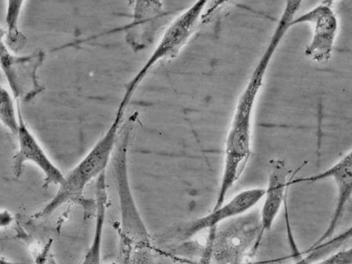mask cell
Returning <instances> with one entry per match:
<instances>
[{"label": "cell", "instance_id": "1", "mask_svg": "<svg viewBox=\"0 0 352 264\" xmlns=\"http://www.w3.org/2000/svg\"><path fill=\"white\" fill-rule=\"evenodd\" d=\"M299 8L285 4L272 36L245 87L239 94L226 137L221 179L227 185L236 182L241 166L251 155L253 116L265 76L275 52L289 30Z\"/></svg>", "mask_w": 352, "mask_h": 264}, {"label": "cell", "instance_id": "2", "mask_svg": "<svg viewBox=\"0 0 352 264\" xmlns=\"http://www.w3.org/2000/svg\"><path fill=\"white\" fill-rule=\"evenodd\" d=\"M125 109L118 107L111 124L82 159L65 176L56 193L36 218L47 217L69 202H81L86 186L98 178L109 164L122 127Z\"/></svg>", "mask_w": 352, "mask_h": 264}, {"label": "cell", "instance_id": "3", "mask_svg": "<svg viewBox=\"0 0 352 264\" xmlns=\"http://www.w3.org/2000/svg\"><path fill=\"white\" fill-rule=\"evenodd\" d=\"M206 4V1L194 2L169 23L149 57L126 85L120 106L126 109L137 87L157 63L177 56L197 28Z\"/></svg>", "mask_w": 352, "mask_h": 264}, {"label": "cell", "instance_id": "4", "mask_svg": "<svg viewBox=\"0 0 352 264\" xmlns=\"http://www.w3.org/2000/svg\"><path fill=\"white\" fill-rule=\"evenodd\" d=\"M332 1H324L303 14L296 16L292 27L309 23L313 28V35L305 54L318 63L328 62L332 55L338 32V19L333 8Z\"/></svg>", "mask_w": 352, "mask_h": 264}, {"label": "cell", "instance_id": "5", "mask_svg": "<svg viewBox=\"0 0 352 264\" xmlns=\"http://www.w3.org/2000/svg\"><path fill=\"white\" fill-rule=\"evenodd\" d=\"M129 141L118 142L113 153V166L120 207L121 234L136 238L148 236V230L138 212L129 186L127 175V148Z\"/></svg>", "mask_w": 352, "mask_h": 264}, {"label": "cell", "instance_id": "6", "mask_svg": "<svg viewBox=\"0 0 352 264\" xmlns=\"http://www.w3.org/2000/svg\"><path fill=\"white\" fill-rule=\"evenodd\" d=\"M331 179L337 190V199L329 223L319 239L311 245H317L331 238L352 198V148L331 167L320 173L298 178L292 183L316 182Z\"/></svg>", "mask_w": 352, "mask_h": 264}, {"label": "cell", "instance_id": "7", "mask_svg": "<svg viewBox=\"0 0 352 264\" xmlns=\"http://www.w3.org/2000/svg\"><path fill=\"white\" fill-rule=\"evenodd\" d=\"M264 194L265 188L260 187L249 188L238 192L210 213L181 226L178 230L179 236L188 239L203 230L217 228L221 222L249 211L263 199Z\"/></svg>", "mask_w": 352, "mask_h": 264}, {"label": "cell", "instance_id": "8", "mask_svg": "<svg viewBox=\"0 0 352 264\" xmlns=\"http://www.w3.org/2000/svg\"><path fill=\"white\" fill-rule=\"evenodd\" d=\"M19 127L16 135L18 150L13 157V173L16 177L21 176L23 164L31 162L36 166L44 175L45 188L50 185H60L65 175L52 161L37 139L25 122L19 107Z\"/></svg>", "mask_w": 352, "mask_h": 264}, {"label": "cell", "instance_id": "9", "mask_svg": "<svg viewBox=\"0 0 352 264\" xmlns=\"http://www.w3.org/2000/svg\"><path fill=\"white\" fill-rule=\"evenodd\" d=\"M290 170L284 161L272 160L267 170V183L261 210V234L270 231L282 208L290 184Z\"/></svg>", "mask_w": 352, "mask_h": 264}, {"label": "cell", "instance_id": "10", "mask_svg": "<svg viewBox=\"0 0 352 264\" xmlns=\"http://www.w3.org/2000/svg\"><path fill=\"white\" fill-rule=\"evenodd\" d=\"M1 65L14 98L22 97V82H35V72L42 56L39 54L16 56L2 43Z\"/></svg>", "mask_w": 352, "mask_h": 264}, {"label": "cell", "instance_id": "11", "mask_svg": "<svg viewBox=\"0 0 352 264\" xmlns=\"http://www.w3.org/2000/svg\"><path fill=\"white\" fill-rule=\"evenodd\" d=\"M107 205L98 203L96 207V222L91 243L81 264H101V249ZM36 264H58L49 241L32 251Z\"/></svg>", "mask_w": 352, "mask_h": 264}, {"label": "cell", "instance_id": "12", "mask_svg": "<svg viewBox=\"0 0 352 264\" xmlns=\"http://www.w3.org/2000/svg\"><path fill=\"white\" fill-rule=\"evenodd\" d=\"M7 4L5 41L1 43L12 52H17L25 44V38L18 29L19 19L23 6V1H8Z\"/></svg>", "mask_w": 352, "mask_h": 264}, {"label": "cell", "instance_id": "13", "mask_svg": "<svg viewBox=\"0 0 352 264\" xmlns=\"http://www.w3.org/2000/svg\"><path fill=\"white\" fill-rule=\"evenodd\" d=\"M120 239V264H155L149 244Z\"/></svg>", "mask_w": 352, "mask_h": 264}, {"label": "cell", "instance_id": "14", "mask_svg": "<svg viewBox=\"0 0 352 264\" xmlns=\"http://www.w3.org/2000/svg\"><path fill=\"white\" fill-rule=\"evenodd\" d=\"M14 98L7 89L1 88L0 119L3 126L16 136L19 127V105L16 108Z\"/></svg>", "mask_w": 352, "mask_h": 264}, {"label": "cell", "instance_id": "15", "mask_svg": "<svg viewBox=\"0 0 352 264\" xmlns=\"http://www.w3.org/2000/svg\"><path fill=\"white\" fill-rule=\"evenodd\" d=\"M311 264H352V246L331 253Z\"/></svg>", "mask_w": 352, "mask_h": 264}, {"label": "cell", "instance_id": "16", "mask_svg": "<svg viewBox=\"0 0 352 264\" xmlns=\"http://www.w3.org/2000/svg\"><path fill=\"white\" fill-rule=\"evenodd\" d=\"M216 230L217 228H213L208 230L209 233L206 247L202 252L201 256L198 264H211L214 253V242L216 239Z\"/></svg>", "mask_w": 352, "mask_h": 264}, {"label": "cell", "instance_id": "17", "mask_svg": "<svg viewBox=\"0 0 352 264\" xmlns=\"http://www.w3.org/2000/svg\"><path fill=\"white\" fill-rule=\"evenodd\" d=\"M313 261L310 259L308 255L300 257L296 259L294 263L291 264H311Z\"/></svg>", "mask_w": 352, "mask_h": 264}, {"label": "cell", "instance_id": "18", "mask_svg": "<svg viewBox=\"0 0 352 264\" xmlns=\"http://www.w3.org/2000/svg\"><path fill=\"white\" fill-rule=\"evenodd\" d=\"M351 121H352V120H351Z\"/></svg>", "mask_w": 352, "mask_h": 264}]
</instances>
